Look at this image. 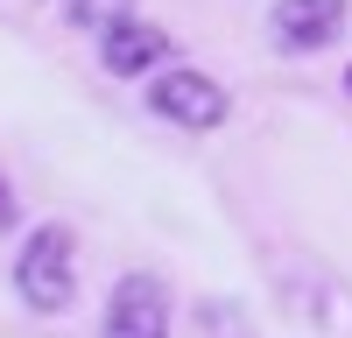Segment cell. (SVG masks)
Instances as JSON below:
<instances>
[{"mask_svg": "<svg viewBox=\"0 0 352 338\" xmlns=\"http://www.w3.org/2000/svg\"><path fill=\"white\" fill-rule=\"evenodd\" d=\"M14 289H21V303L36 310V317L71 310V296H78V247H71L64 225H36V233L21 240V254H14Z\"/></svg>", "mask_w": 352, "mask_h": 338, "instance_id": "cell-1", "label": "cell"}, {"mask_svg": "<svg viewBox=\"0 0 352 338\" xmlns=\"http://www.w3.org/2000/svg\"><path fill=\"white\" fill-rule=\"evenodd\" d=\"M148 113H155V120H169V127H184V134H212V127H226L232 99H226L219 78L176 64V71H155V84H148Z\"/></svg>", "mask_w": 352, "mask_h": 338, "instance_id": "cell-2", "label": "cell"}, {"mask_svg": "<svg viewBox=\"0 0 352 338\" xmlns=\"http://www.w3.org/2000/svg\"><path fill=\"white\" fill-rule=\"evenodd\" d=\"M345 0H275L268 8V43L289 56H310V49H331L345 36Z\"/></svg>", "mask_w": 352, "mask_h": 338, "instance_id": "cell-3", "label": "cell"}, {"mask_svg": "<svg viewBox=\"0 0 352 338\" xmlns=\"http://www.w3.org/2000/svg\"><path fill=\"white\" fill-rule=\"evenodd\" d=\"M99 56H106L113 78H141V71H162V64H169V36L127 8V14H113V21L99 28Z\"/></svg>", "mask_w": 352, "mask_h": 338, "instance_id": "cell-4", "label": "cell"}, {"mask_svg": "<svg viewBox=\"0 0 352 338\" xmlns=\"http://www.w3.org/2000/svg\"><path fill=\"white\" fill-rule=\"evenodd\" d=\"M106 338H169V289L155 275H127L106 303Z\"/></svg>", "mask_w": 352, "mask_h": 338, "instance_id": "cell-5", "label": "cell"}, {"mask_svg": "<svg viewBox=\"0 0 352 338\" xmlns=\"http://www.w3.org/2000/svg\"><path fill=\"white\" fill-rule=\"evenodd\" d=\"M190 338H254V317H247L232 296H212V303H197Z\"/></svg>", "mask_w": 352, "mask_h": 338, "instance_id": "cell-6", "label": "cell"}, {"mask_svg": "<svg viewBox=\"0 0 352 338\" xmlns=\"http://www.w3.org/2000/svg\"><path fill=\"white\" fill-rule=\"evenodd\" d=\"M134 0H64V14L78 21V28H106L113 14H127Z\"/></svg>", "mask_w": 352, "mask_h": 338, "instance_id": "cell-7", "label": "cell"}, {"mask_svg": "<svg viewBox=\"0 0 352 338\" xmlns=\"http://www.w3.org/2000/svg\"><path fill=\"white\" fill-rule=\"evenodd\" d=\"M14 218H21V212H14V190H8V183H0V233H8V225H14Z\"/></svg>", "mask_w": 352, "mask_h": 338, "instance_id": "cell-8", "label": "cell"}, {"mask_svg": "<svg viewBox=\"0 0 352 338\" xmlns=\"http://www.w3.org/2000/svg\"><path fill=\"white\" fill-rule=\"evenodd\" d=\"M345 84H352V78H345Z\"/></svg>", "mask_w": 352, "mask_h": 338, "instance_id": "cell-9", "label": "cell"}]
</instances>
